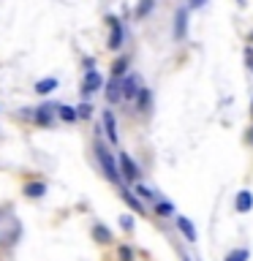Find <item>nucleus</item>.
<instances>
[{
	"label": "nucleus",
	"mask_w": 253,
	"mask_h": 261,
	"mask_svg": "<svg viewBox=\"0 0 253 261\" xmlns=\"http://www.w3.org/2000/svg\"><path fill=\"white\" fill-rule=\"evenodd\" d=\"M95 158H98V163H101L106 177L112 182H117V185H123V174H120V169H117V161H114L112 152L106 150V145H101V142L95 145Z\"/></svg>",
	"instance_id": "1"
},
{
	"label": "nucleus",
	"mask_w": 253,
	"mask_h": 261,
	"mask_svg": "<svg viewBox=\"0 0 253 261\" xmlns=\"http://www.w3.org/2000/svg\"><path fill=\"white\" fill-rule=\"evenodd\" d=\"M117 161H120V174H123V182H139L141 169L131 161L128 152H117Z\"/></svg>",
	"instance_id": "2"
},
{
	"label": "nucleus",
	"mask_w": 253,
	"mask_h": 261,
	"mask_svg": "<svg viewBox=\"0 0 253 261\" xmlns=\"http://www.w3.org/2000/svg\"><path fill=\"white\" fill-rule=\"evenodd\" d=\"M101 87H106V85H104V76L98 74V68L84 71V79H82V95L84 98H90V95H93L95 90H101Z\"/></svg>",
	"instance_id": "3"
},
{
	"label": "nucleus",
	"mask_w": 253,
	"mask_h": 261,
	"mask_svg": "<svg viewBox=\"0 0 253 261\" xmlns=\"http://www.w3.org/2000/svg\"><path fill=\"white\" fill-rule=\"evenodd\" d=\"M104 93H106V101L109 104H120V101L125 98L123 95V79H117V76H112V79L106 82V87H104Z\"/></svg>",
	"instance_id": "4"
},
{
	"label": "nucleus",
	"mask_w": 253,
	"mask_h": 261,
	"mask_svg": "<svg viewBox=\"0 0 253 261\" xmlns=\"http://www.w3.org/2000/svg\"><path fill=\"white\" fill-rule=\"evenodd\" d=\"M106 22H109V28H112V35H109V44H106V47H109V49H120V47H123V25H120V19L112 17V14L106 17Z\"/></svg>",
	"instance_id": "5"
},
{
	"label": "nucleus",
	"mask_w": 253,
	"mask_h": 261,
	"mask_svg": "<svg viewBox=\"0 0 253 261\" xmlns=\"http://www.w3.org/2000/svg\"><path fill=\"white\" fill-rule=\"evenodd\" d=\"M188 35V8H177L174 11V38L183 41Z\"/></svg>",
	"instance_id": "6"
},
{
	"label": "nucleus",
	"mask_w": 253,
	"mask_h": 261,
	"mask_svg": "<svg viewBox=\"0 0 253 261\" xmlns=\"http://www.w3.org/2000/svg\"><path fill=\"white\" fill-rule=\"evenodd\" d=\"M141 90H144V87H141V79L136 74H128L123 79V95L125 98H139Z\"/></svg>",
	"instance_id": "7"
},
{
	"label": "nucleus",
	"mask_w": 253,
	"mask_h": 261,
	"mask_svg": "<svg viewBox=\"0 0 253 261\" xmlns=\"http://www.w3.org/2000/svg\"><path fill=\"white\" fill-rule=\"evenodd\" d=\"M101 122H104V131H106V136H109V142H112V145H117V122H114L112 109H104Z\"/></svg>",
	"instance_id": "8"
},
{
	"label": "nucleus",
	"mask_w": 253,
	"mask_h": 261,
	"mask_svg": "<svg viewBox=\"0 0 253 261\" xmlns=\"http://www.w3.org/2000/svg\"><path fill=\"white\" fill-rule=\"evenodd\" d=\"M55 109H57V106H38V109L35 112H30V115H33V120L38 122V125H52V117H55Z\"/></svg>",
	"instance_id": "9"
},
{
	"label": "nucleus",
	"mask_w": 253,
	"mask_h": 261,
	"mask_svg": "<svg viewBox=\"0 0 253 261\" xmlns=\"http://www.w3.org/2000/svg\"><path fill=\"white\" fill-rule=\"evenodd\" d=\"M234 209H237V212H251V209H253V193L251 191H240V193H237Z\"/></svg>",
	"instance_id": "10"
},
{
	"label": "nucleus",
	"mask_w": 253,
	"mask_h": 261,
	"mask_svg": "<svg viewBox=\"0 0 253 261\" xmlns=\"http://www.w3.org/2000/svg\"><path fill=\"white\" fill-rule=\"evenodd\" d=\"M177 229L185 234V239H188V242H196V226L191 223V218L180 215V218H177Z\"/></svg>",
	"instance_id": "11"
},
{
	"label": "nucleus",
	"mask_w": 253,
	"mask_h": 261,
	"mask_svg": "<svg viewBox=\"0 0 253 261\" xmlns=\"http://www.w3.org/2000/svg\"><path fill=\"white\" fill-rule=\"evenodd\" d=\"M120 193H123V202L128 204V207L134 209V212L144 215V207H141V202H139V199H136V193H131V191H128V188H125V185H120Z\"/></svg>",
	"instance_id": "12"
},
{
	"label": "nucleus",
	"mask_w": 253,
	"mask_h": 261,
	"mask_svg": "<svg viewBox=\"0 0 253 261\" xmlns=\"http://www.w3.org/2000/svg\"><path fill=\"white\" fill-rule=\"evenodd\" d=\"M55 87H57V79H55V76H47V79L35 82V93H38V95H49V93H55Z\"/></svg>",
	"instance_id": "13"
},
{
	"label": "nucleus",
	"mask_w": 253,
	"mask_h": 261,
	"mask_svg": "<svg viewBox=\"0 0 253 261\" xmlns=\"http://www.w3.org/2000/svg\"><path fill=\"white\" fill-rule=\"evenodd\" d=\"M93 237H95V242H98V245H109V242H112V232H109L104 223H95V226H93Z\"/></svg>",
	"instance_id": "14"
},
{
	"label": "nucleus",
	"mask_w": 253,
	"mask_h": 261,
	"mask_svg": "<svg viewBox=\"0 0 253 261\" xmlns=\"http://www.w3.org/2000/svg\"><path fill=\"white\" fill-rule=\"evenodd\" d=\"M44 193H47V182H28L25 185V196L30 199H41Z\"/></svg>",
	"instance_id": "15"
},
{
	"label": "nucleus",
	"mask_w": 253,
	"mask_h": 261,
	"mask_svg": "<svg viewBox=\"0 0 253 261\" xmlns=\"http://www.w3.org/2000/svg\"><path fill=\"white\" fill-rule=\"evenodd\" d=\"M57 115L63 122H77L79 120V109L77 106H57Z\"/></svg>",
	"instance_id": "16"
},
{
	"label": "nucleus",
	"mask_w": 253,
	"mask_h": 261,
	"mask_svg": "<svg viewBox=\"0 0 253 261\" xmlns=\"http://www.w3.org/2000/svg\"><path fill=\"white\" fill-rule=\"evenodd\" d=\"M251 259V250L248 248H237V250H229L224 261H248Z\"/></svg>",
	"instance_id": "17"
},
{
	"label": "nucleus",
	"mask_w": 253,
	"mask_h": 261,
	"mask_svg": "<svg viewBox=\"0 0 253 261\" xmlns=\"http://www.w3.org/2000/svg\"><path fill=\"white\" fill-rule=\"evenodd\" d=\"M136 196H141V199H144V202H158V193H155V191H150V188H144V185H139V182H136Z\"/></svg>",
	"instance_id": "18"
},
{
	"label": "nucleus",
	"mask_w": 253,
	"mask_h": 261,
	"mask_svg": "<svg viewBox=\"0 0 253 261\" xmlns=\"http://www.w3.org/2000/svg\"><path fill=\"white\" fill-rule=\"evenodd\" d=\"M150 101H153V95H150V90L144 87V90L139 93V98H136V106H139L141 112H147L150 109Z\"/></svg>",
	"instance_id": "19"
},
{
	"label": "nucleus",
	"mask_w": 253,
	"mask_h": 261,
	"mask_svg": "<svg viewBox=\"0 0 253 261\" xmlns=\"http://www.w3.org/2000/svg\"><path fill=\"white\" fill-rule=\"evenodd\" d=\"M125 68H128V60H125V58L114 60V63H112V76H117V79H120V76L125 74Z\"/></svg>",
	"instance_id": "20"
},
{
	"label": "nucleus",
	"mask_w": 253,
	"mask_h": 261,
	"mask_svg": "<svg viewBox=\"0 0 253 261\" xmlns=\"http://www.w3.org/2000/svg\"><path fill=\"white\" fill-rule=\"evenodd\" d=\"M155 0H141L139 6H136V17H144V14H150V8H153Z\"/></svg>",
	"instance_id": "21"
},
{
	"label": "nucleus",
	"mask_w": 253,
	"mask_h": 261,
	"mask_svg": "<svg viewBox=\"0 0 253 261\" xmlns=\"http://www.w3.org/2000/svg\"><path fill=\"white\" fill-rule=\"evenodd\" d=\"M117 253H120V261H134V250H131L128 245H120Z\"/></svg>",
	"instance_id": "22"
},
{
	"label": "nucleus",
	"mask_w": 253,
	"mask_h": 261,
	"mask_svg": "<svg viewBox=\"0 0 253 261\" xmlns=\"http://www.w3.org/2000/svg\"><path fill=\"white\" fill-rule=\"evenodd\" d=\"M155 209H158V215H171V212H174V207H171L169 202H158V207H155Z\"/></svg>",
	"instance_id": "23"
},
{
	"label": "nucleus",
	"mask_w": 253,
	"mask_h": 261,
	"mask_svg": "<svg viewBox=\"0 0 253 261\" xmlns=\"http://www.w3.org/2000/svg\"><path fill=\"white\" fill-rule=\"evenodd\" d=\"M77 109H79V117H90V115H93V106H90V104H79Z\"/></svg>",
	"instance_id": "24"
},
{
	"label": "nucleus",
	"mask_w": 253,
	"mask_h": 261,
	"mask_svg": "<svg viewBox=\"0 0 253 261\" xmlns=\"http://www.w3.org/2000/svg\"><path fill=\"white\" fill-rule=\"evenodd\" d=\"M120 223H123L125 232H131V229H134V221H131V215H120Z\"/></svg>",
	"instance_id": "25"
},
{
	"label": "nucleus",
	"mask_w": 253,
	"mask_h": 261,
	"mask_svg": "<svg viewBox=\"0 0 253 261\" xmlns=\"http://www.w3.org/2000/svg\"><path fill=\"white\" fill-rule=\"evenodd\" d=\"M207 0H188V8H199V6H204Z\"/></svg>",
	"instance_id": "26"
},
{
	"label": "nucleus",
	"mask_w": 253,
	"mask_h": 261,
	"mask_svg": "<svg viewBox=\"0 0 253 261\" xmlns=\"http://www.w3.org/2000/svg\"><path fill=\"white\" fill-rule=\"evenodd\" d=\"M248 145L253 147V128H251V131H248Z\"/></svg>",
	"instance_id": "27"
},
{
	"label": "nucleus",
	"mask_w": 253,
	"mask_h": 261,
	"mask_svg": "<svg viewBox=\"0 0 253 261\" xmlns=\"http://www.w3.org/2000/svg\"><path fill=\"white\" fill-rule=\"evenodd\" d=\"M237 3H240V6H245V3H248V0H237Z\"/></svg>",
	"instance_id": "28"
},
{
	"label": "nucleus",
	"mask_w": 253,
	"mask_h": 261,
	"mask_svg": "<svg viewBox=\"0 0 253 261\" xmlns=\"http://www.w3.org/2000/svg\"><path fill=\"white\" fill-rule=\"evenodd\" d=\"M251 115H253V104H251Z\"/></svg>",
	"instance_id": "29"
}]
</instances>
